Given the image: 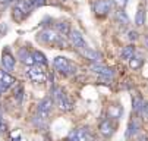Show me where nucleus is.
I'll use <instances>...</instances> for the list:
<instances>
[{"label":"nucleus","mask_w":148,"mask_h":141,"mask_svg":"<svg viewBox=\"0 0 148 141\" xmlns=\"http://www.w3.org/2000/svg\"><path fill=\"white\" fill-rule=\"evenodd\" d=\"M37 40L41 43H46V44H51V46H57V49H63L65 47V41H63V37L59 35L56 31L46 28L43 31H40L37 35Z\"/></svg>","instance_id":"nucleus-1"},{"label":"nucleus","mask_w":148,"mask_h":141,"mask_svg":"<svg viewBox=\"0 0 148 141\" xmlns=\"http://www.w3.org/2000/svg\"><path fill=\"white\" fill-rule=\"evenodd\" d=\"M53 65L56 68V71H59L62 75H65V76H71V75H75L78 68L75 63H72L71 60L65 56H57L54 57L53 60Z\"/></svg>","instance_id":"nucleus-2"},{"label":"nucleus","mask_w":148,"mask_h":141,"mask_svg":"<svg viewBox=\"0 0 148 141\" xmlns=\"http://www.w3.org/2000/svg\"><path fill=\"white\" fill-rule=\"evenodd\" d=\"M35 9L31 0H18V2L13 5V19L16 21H24V19L31 13V10Z\"/></svg>","instance_id":"nucleus-3"},{"label":"nucleus","mask_w":148,"mask_h":141,"mask_svg":"<svg viewBox=\"0 0 148 141\" xmlns=\"http://www.w3.org/2000/svg\"><path fill=\"white\" fill-rule=\"evenodd\" d=\"M51 94H53V100L56 102V105L60 107V110H63V112H71V110L73 109L72 100H71L65 93H63L62 88H59V87L53 88Z\"/></svg>","instance_id":"nucleus-4"},{"label":"nucleus","mask_w":148,"mask_h":141,"mask_svg":"<svg viewBox=\"0 0 148 141\" xmlns=\"http://www.w3.org/2000/svg\"><path fill=\"white\" fill-rule=\"evenodd\" d=\"M27 76L31 79L32 83H37V84H41V83L46 81V72L43 71V68L38 66V65L28 66V69H27Z\"/></svg>","instance_id":"nucleus-5"},{"label":"nucleus","mask_w":148,"mask_h":141,"mask_svg":"<svg viewBox=\"0 0 148 141\" xmlns=\"http://www.w3.org/2000/svg\"><path fill=\"white\" fill-rule=\"evenodd\" d=\"M69 41H71V44L75 47V49H78V50H85V49H88V44H87V41H85V38H84V35L78 31V30H71V32H69Z\"/></svg>","instance_id":"nucleus-6"},{"label":"nucleus","mask_w":148,"mask_h":141,"mask_svg":"<svg viewBox=\"0 0 148 141\" xmlns=\"http://www.w3.org/2000/svg\"><path fill=\"white\" fill-rule=\"evenodd\" d=\"M112 0H95L94 5H92V10L95 12L97 16L103 18L106 15H109V12L112 10Z\"/></svg>","instance_id":"nucleus-7"},{"label":"nucleus","mask_w":148,"mask_h":141,"mask_svg":"<svg viewBox=\"0 0 148 141\" xmlns=\"http://www.w3.org/2000/svg\"><path fill=\"white\" fill-rule=\"evenodd\" d=\"M51 106H53V100H51L50 97L43 98V100L38 103V106H37V113H38V116H40L41 119H47L49 115H50V112H51Z\"/></svg>","instance_id":"nucleus-8"},{"label":"nucleus","mask_w":148,"mask_h":141,"mask_svg":"<svg viewBox=\"0 0 148 141\" xmlns=\"http://www.w3.org/2000/svg\"><path fill=\"white\" fill-rule=\"evenodd\" d=\"M90 69H91L94 74H97L98 76L104 78V79H112L113 75H114L113 69H110V68H107V66H104L103 63H91Z\"/></svg>","instance_id":"nucleus-9"},{"label":"nucleus","mask_w":148,"mask_h":141,"mask_svg":"<svg viewBox=\"0 0 148 141\" xmlns=\"http://www.w3.org/2000/svg\"><path fill=\"white\" fill-rule=\"evenodd\" d=\"M2 68H3V71H6V72H10V71H13V68H15V57H13V54L10 53L9 49H5V50H3V54H2Z\"/></svg>","instance_id":"nucleus-10"},{"label":"nucleus","mask_w":148,"mask_h":141,"mask_svg":"<svg viewBox=\"0 0 148 141\" xmlns=\"http://www.w3.org/2000/svg\"><path fill=\"white\" fill-rule=\"evenodd\" d=\"M16 84V79L6 71L3 69H0V88H2L3 91H6L8 88L13 87Z\"/></svg>","instance_id":"nucleus-11"},{"label":"nucleus","mask_w":148,"mask_h":141,"mask_svg":"<svg viewBox=\"0 0 148 141\" xmlns=\"http://www.w3.org/2000/svg\"><path fill=\"white\" fill-rule=\"evenodd\" d=\"M98 129H100V132H101L104 137H112L113 132H114V124L112 122L110 119H104L103 122L100 124Z\"/></svg>","instance_id":"nucleus-12"},{"label":"nucleus","mask_w":148,"mask_h":141,"mask_svg":"<svg viewBox=\"0 0 148 141\" xmlns=\"http://www.w3.org/2000/svg\"><path fill=\"white\" fill-rule=\"evenodd\" d=\"M81 53H82V56H85L87 59H90L92 63H101V59H103L101 53H98V52H95V50H92V49L81 50Z\"/></svg>","instance_id":"nucleus-13"},{"label":"nucleus","mask_w":148,"mask_h":141,"mask_svg":"<svg viewBox=\"0 0 148 141\" xmlns=\"http://www.w3.org/2000/svg\"><path fill=\"white\" fill-rule=\"evenodd\" d=\"M18 57H19L21 62L25 63V65H28V66L35 65V63H34V59H32V53H29L28 49H21V50L18 52Z\"/></svg>","instance_id":"nucleus-14"},{"label":"nucleus","mask_w":148,"mask_h":141,"mask_svg":"<svg viewBox=\"0 0 148 141\" xmlns=\"http://www.w3.org/2000/svg\"><path fill=\"white\" fill-rule=\"evenodd\" d=\"M78 141H90L91 140V134H90V129L87 127H82V128H78V129H73Z\"/></svg>","instance_id":"nucleus-15"},{"label":"nucleus","mask_w":148,"mask_h":141,"mask_svg":"<svg viewBox=\"0 0 148 141\" xmlns=\"http://www.w3.org/2000/svg\"><path fill=\"white\" fill-rule=\"evenodd\" d=\"M32 59H34V63L38 65V66H47V63H49L44 53L40 52V50H34L32 52Z\"/></svg>","instance_id":"nucleus-16"},{"label":"nucleus","mask_w":148,"mask_h":141,"mask_svg":"<svg viewBox=\"0 0 148 141\" xmlns=\"http://www.w3.org/2000/svg\"><path fill=\"white\" fill-rule=\"evenodd\" d=\"M107 113H109V118H110V119L117 120V119L122 116V113H123V107L119 106V105H112V106H109Z\"/></svg>","instance_id":"nucleus-17"},{"label":"nucleus","mask_w":148,"mask_h":141,"mask_svg":"<svg viewBox=\"0 0 148 141\" xmlns=\"http://www.w3.org/2000/svg\"><path fill=\"white\" fill-rule=\"evenodd\" d=\"M144 106H145V102H144V98L141 96H135L132 98V110L135 113H142Z\"/></svg>","instance_id":"nucleus-18"},{"label":"nucleus","mask_w":148,"mask_h":141,"mask_svg":"<svg viewBox=\"0 0 148 141\" xmlns=\"http://www.w3.org/2000/svg\"><path fill=\"white\" fill-rule=\"evenodd\" d=\"M54 28H56V31L59 32V35H69V32H71V27H69V24L68 22H65V21H60V22H57V24H54Z\"/></svg>","instance_id":"nucleus-19"},{"label":"nucleus","mask_w":148,"mask_h":141,"mask_svg":"<svg viewBox=\"0 0 148 141\" xmlns=\"http://www.w3.org/2000/svg\"><path fill=\"white\" fill-rule=\"evenodd\" d=\"M135 56V46L129 44V46H126L122 49V53H120V57L123 60H131L132 57Z\"/></svg>","instance_id":"nucleus-20"},{"label":"nucleus","mask_w":148,"mask_h":141,"mask_svg":"<svg viewBox=\"0 0 148 141\" xmlns=\"http://www.w3.org/2000/svg\"><path fill=\"white\" fill-rule=\"evenodd\" d=\"M138 129H139V124H138V120H136V119H132L131 122H129V125H128V131H126V137H128V138H132L134 135H136Z\"/></svg>","instance_id":"nucleus-21"},{"label":"nucleus","mask_w":148,"mask_h":141,"mask_svg":"<svg viewBox=\"0 0 148 141\" xmlns=\"http://www.w3.org/2000/svg\"><path fill=\"white\" fill-rule=\"evenodd\" d=\"M135 24L138 27H142L145 24V9L142 5H139L138 10H136V15H135Z\"/></svg>","instance_id":"nucleus-22"},{"label":"nucleus","mask_w":148,"mask_h":141,"mask_svg":"<svg viewBox=\"0 0 148 141\" xmlns=\"http://www.w3.org/2000/svg\"><path fill=\"white\" fill-rule=\"evenodd\" d=\"M116 19H117V21H119L122 25L129 24V18H128V15H126V12L122 10V9H119V10L116 12Z\"/></svg>","instance_id":"nucleus-23"},{"label":"nucleus","mask_w":148,"mask_h":141,"mask_svg":"<svg viewBox=\"0 0 148 141\" xmlns=\"http://www.w3.org/2000/svg\"><path fill=\"white\" fill-rule=\"evenodd\" d=\"M142 63H144V60H142L141 56H134V57L129 60V65H131L132 69H139V68L142 66Z\"/></svg>","instance_id":"nucleus-24"},{"label":"nucleus","mask_w":148,"mask_h":141,"mask_svg":"<svg viewBox=\"0 0 148 141\" xmlns=\"http://www.w3.org/2000/svg\"><path fill=\"white\" fill-rule=\"evenodd\" d=\"M22 97H24V87L22 85H16V88H15V98H16V102L21 103V102H22Z\"/></svg>","instance_id":"nucleus-25"},{"label":"nucleus","mask_w":148,"mask_h":141,"mask_svg":"<svg viewBox=\"0 0 148 141\" xmlns=\"http://www.w3.org/2000/svg\"><path fill=\"white\" fill-rule=\"evenodd\" d=\"M31 2H32L34 8H38V6H43V5H46V3H47V0H31Z\"/></svg>","instance_id":"nucleus-26"},{"label":"nucleus","mask_w":148,"mask_h":141,"mask_svg":"<svg viewBox=\"0 0 148 141\" xmlns=\"http://www.w3.org/2000/svg\"><path fill=\"white\" fill-rule=\"evenodd\" d=\"M128 38H129V40H136V38H138V32L134 31V30H131V31L128 32Z\"/></svg>","instance_id":"nucleus-27"},{"label":"nucleus","mask_w":148,"mask_h":141,"mask_svg":"<svg viewBox=\"0 0 148 141\" xmlns=\"http://www.w3.org/2000/svg\"><path fill=\"white\" fill-rule=\"evenodd\" d=\"M114 3H116L120 9H123V8L126 6V3H128V0H114Z\"/></svg>","instance_id":"nucleus-28"},{"label":"nucleus","mask_w":148,"mask_h":141,"mask_svg":"<svg viewBox=\"0 0 148 141\" xmlns=\"http://www.w3.org/2000/svg\"><path fill=\"white\" fill-rule=\"evenodd\" d=\"M66 141H78V138H76V135H75V132H73V131H71V132H69V135H68Z\"/></svg>","instance_id":"nucleus-29"},{"label":"nucleus","mask_w":148,"mask_h":141,"mask_svg":"<svg viewBox=\"0 0 148 141\" xmlns=\"http://www.w3.org/2000/svg\"><path fill=\"white\" fill-rule=\"evenodd\" d=\"M142 115H144V118L148 120V103H145V106H144V110H142Z\"/></svg>","instance_id":"nucleus-30"},{"label":"nucleus","mask_w":148,"mask_h":141,"mask_svg":"<svg viewBox=\"0 0 148 141\" xmlns=\"http://www.w3.org/2000/svg\"><path fill=\"white\" fill-rule=\"evenodd\" d=\"M12 140H13V141H21V135L16 137V132H13V134H12Z\"/></svg>","instance_id":"nucleus-31"},{"label":"nucleus","mask_w":148,"mask_h":141,"mask_svg":"<svg viewBox=\"0 0 148 141\" xmlns=\"http://www.w3.org/2000/svg\"><path fill=\"white\" fill-rule=\"evenodd\" d=\"M12 2H16V0H0V3H12Z\"/></svg>","instance_id":"nucleus-32"},{"label":"nucleus","mask_w":148,"mask_h":141,"mask_svg":"<svg viewBox=\"0 0 148 141\" xmlns=\"http://www.w3.org/2000/svg\"><path fill=\"white\" fill-rule=\"evenodd\" d=\"M16 2H18V0H16Z\"/></svg>","instance_id":"nucleus-33"}]
</instances>
